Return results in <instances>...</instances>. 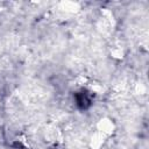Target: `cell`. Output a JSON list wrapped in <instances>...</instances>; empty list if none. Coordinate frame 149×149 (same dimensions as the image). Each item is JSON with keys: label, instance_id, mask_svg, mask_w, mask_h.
I'll use <instances>...</instances> for the list:
<instances>
[{"label": "cell", "instance_id": "cell-1", "mask_svg": "<svg viewBox=\"0 0 149 149\" xmlns=\"http://www.w3.org/2000/svg\"><path fill=\"white\" fill-rule=\"evenodd\" d=\"M42 136L44 142L51 147L61 144L64 139L63 130L58 125H55V123H48L42 132Z\"/></svg>", "mask_w": 149, "mask_h": 149}, {"label": "cell", "instance_id": "cell-2", "mask_svg": "<svg viewBox=\"0 0 149 149\" xmlns=\"http://www.w3.org/2000/svg\"><path fill=\"white\" fill-rule=\"evenodd\" d=\"M94 130L98 132L99 134H101L107 140H109L116 133V123L111 116L105 115L97 120V122L94 125Z\"/></svg>", "mask_w": 149, "mask_h": 149}, {"label": "cell", "instance_id": "cell-3", "mask_svg": "<svg viewBox=\"0 0 149 149\" xmlns=\"http://www.w3.org/2000/svg\"><path fill=\"white\" fill-rule=\"evenodd\" d=\"M107 139L106 137H104L101 134H99L98 132H95V130H93L92 133H91V135H90V137H88V142H87V144H88V148L90 149H104L105 148V146H106V143H107Z\"/></svg>", "mask_w": 149, "mask_h": 149}, {"label": "cell", "instance_id": "cell-4", "mask_svg": "<svg viewBox=\"0 0 149 149\" xmlns=\"http://www.w3.org/2000/svg\"><path fill=\"white\" fill-rule=\"evenodd\" d=\"M59 9L64 13L74 14L80 9V5L74 1H63L59 3Z\"/></svg>", "mask_w": 149, "mask_h": 149}, {"label": "cell", "instance_id": "cell-5", "mask_svg": "<svg viewBox=\"0 0 149 149\" xmlns=\"http://www.w3.org/2000/svg\"><path fill=\"white\" fill-rule=\"evenodd\" d=\"M125 55H126V52H125L123 48L120 47V45H115V47H113L111 49V57L114 58V59L121 61L125 57Z\"/></svg>", "mask_w": 149, "mask_h": 149}]
</instances>
